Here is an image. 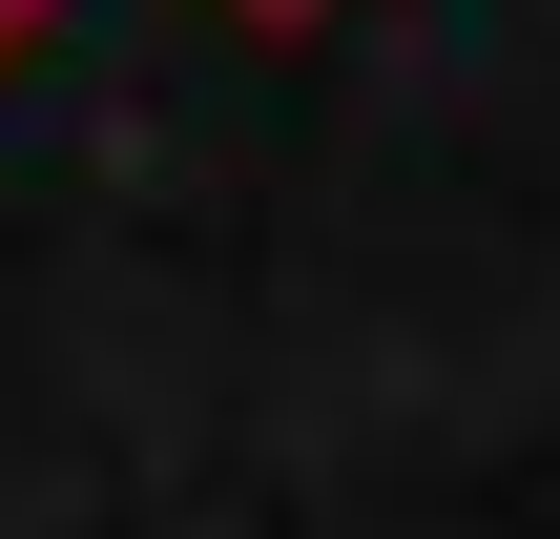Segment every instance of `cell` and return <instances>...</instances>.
I'll return each mask as SVG.
<instances>
[{
  "instance_id": "6da1fadb",
  "label": "cell",
  "mask_w": 560,
  "mask_h": 539,
  "mask_svg": "<svg viewBox=\"0 0 560 539\" xmlns=\"http://www.w3.org/2000/svg\"><path fill=\"white\" fill-rule=\"evenodd\" d=\"M229 21H249V42H312V21H332V0H229Z\"/></svg>"
},
{
  "instance_id": "7a4b0ae2",
  "label": "cell",
  "mask_w": 560,
  "mask_h": 539,
  "mask_svg": "<svg viewBox=\"0 0 560 539\" xmlns=\"http://www.w3.org/2000/svg\"><path fill=\"white\" fill-rule=\"evenodd\" d=\"M42 21H62V0H0V83H21V62H42Z\"/></svg>"
}]
</instances>
